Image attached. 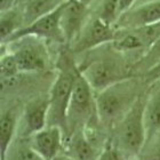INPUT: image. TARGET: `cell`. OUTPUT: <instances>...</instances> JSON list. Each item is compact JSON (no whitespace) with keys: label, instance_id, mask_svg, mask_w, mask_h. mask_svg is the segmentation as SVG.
<instances>
[{"label":"cell","instance_id":"1","mask_svg":"<svg viewBox=\"0 0 160 160\" xmlns=\"http://www.w3.org/2000/svg\"><path fill=\"white\" fill-rule=\"evenodd\" d=\"M80 56L82 58L77 61L78 69L96 94L122 80L136 77L127 57L114 49L111 43Z\"/></svg>","mask_w":160,"mask_h":160},{"label":"cell","instance_id":"2","mask_svg":"<svg viewBox=\"0 0 160 160\" xmlns=\"http://www.w3.org/2000/svg\"><path fill=\"white\" fill-rule=\"evenodd\" d=\"M79 73L77 60L68 46L61 50L56 60V73L50 83L48 126H58L68 132V109L76 79Z\"/></svg>","mask_w":160,"mask_h":160},{"label":"cell","instance_id":"3","mask_svg":"<svg viewBox=\"0 0 160 160\" xmlns=\"http://www.w3.org/2000/svg\"><path fill=\"white\" fill-rule=\"evenodd\" d=\"M144 86L148 85L141 77H132L97 93V113L101 125L113 129L145 94L148 88L144 89Z\"/></svg>","mask_w":160,"mask_h":160},{"label":"cell","instance_id":"4","mask_svg":"<svg viewBox=\"0 0 160 160\" xmlns=\"http://www.w3.org/2000/svg\"><path fill=\"white\" fill-rule=\"evenodd\" d=\"M144 103L145 94L138 98L132 110L113 128V138L111 141L127 160L138 157L147 142Z\"/></svg>","mask_w":160,"mask_h":160},{"label":"cell","instance_id":"5","mask_svg":"<svg viewBox=\"0 0 160 160\" xmlns=\"http://www.w3.org/2000/svg\"><path fill=\"white\" fill-rule=\"evenodd\" d=\"M98 123L101 122L97 113L96 93L79 71L68 109V132L65 140L76 130L95 129Z\"/></svg>","mask_w":160,"mask_h":160},{"label":"cell","instance_id":"6","mask_svg":"<svg viewBox=\"0 0 160 160\" xmlns=\"http://www.w3.org/2000/svg\"><path fill=\"white\" fill-rule=\"evenodd\" d=\"M17 61L21 72L43 73L50 67V54L46 41L33 36H25L8 43H1Z\"/></svg>","mask_w":160,"mask_h":160},{"label":"cell","instance_id":"7","mask_svg":"<svg viewBox=\"0 0 160 160\" xmlns=\"http://www.w3.org/2000/svg\"><path fill=\"white\" fill-rule=\"evenodd\" d=\"M116 33L117 29L114 25L104 22L98 16L92 14L89 21L81 30L77 39L68 47L74 56H80L89 50L111 43L116 38Z\"/></svg>","mask_w":160,"mask_h":160},{"label":"cell","instance_id":"8","mask_svg":"<svg viewBox=\"0 0 160 160\" xmlns=\"http://www.w3.org/2000/svg\"><path fill=\"white\" fill-rule=\"evenodd\" d=\"M49 95L40 94L28 101L23 105L21 114L18 134L22 138H30L32 135L48 126Z\"/></svg>","mask_w":160,"mask_h":160},{"label":"cell","instance_id":"9","mask_svg":"<svg viewBox=\"0 0 160 160\" xmlns=\"http://www.w3.org/2000/svg\"><path fill=\"white\" fill-rule=\"evenodd\" d=\"M92 7L79 0H65L61 6V28L65 45L70 46L80 34L92 16Z\"/></svg>","mask_w":160,"mask_h":160},{"label":"cell","instance_id":"10","mask_svg":"<svg viewBox=\"0 0 160 160\" xmlns=\"http://www.w3.org/2000/svg\"><path fill=\"white\" fill-rule=\"evenodd\" d=\"M61 6L58 8H56L54 12L40 17L39 20L34 21L33 23L23 28L15 36L10 38L6 43L18 39L21 37L33 36V37L45 40L46 42L49 41V42L65 45L63 31H62V28H61Z\"/></svg>","mask_w":160,"mask_h":160},{"label":"cell","instance_id":"11","mask_svg":"<svg viewBox=\"0 0 160 160\" xmlns=\"http://www.w3.org/2000/svg\"><path fill=\"white\" fill-rule=\"evenodd\" d=\"M31 145L46 160H53L62 153L65 133L58 126H47L29 138Z\"/></svg>","mask_w":160,"mask_h":160},{"label":"cell","instance_id":"12","mask_svg":"<svg viewBox=\"0 0 160 160\" xmlns=\"http://www.w3.org/2000/svg\"><path fill=\"white\" fill-rule=\"evenodd\" d=\"M23 108L18 104L3 107L0 114V160L6 159L7 152L18 134V126Z\"/></svg>","mask_w":160,"mask_h":160},{"label":"cell","instance_id":"13","mask_svg":"<svg viewBox=\"0 0 160 160\" xmlns=\"http://www.w3.org/2000/svg\"><path fill=\"white\" fill-rule=\"evenodd\" d=\"M160 21V1L135 6L119 17L117 29H136Z\"/></svg>","mask_w":160,"mask_h":160},{"label":"cell","instance_id":"14","mask_svg":"<svg viewBox=\"0 0 160 160\" xmlns=\"http://www.w3.org/2000/svg\"><path fill=\"white\" fill-rule=\"evenodd\" d=\"M144 125L147 141L160 130V79L151 83L145 93Z\"/></svg>","mask_w":160,"mask_h":160},{"label":"cell","instance_id":"15","mask_svg":"<svg viewBox=\"0 0 160 160\" xmlns=\"http://www.w3.org/2000/svg\"><path fill=\"white\" fill-rule=\"evenodd\" d=\"M68 154L76 160H95L100 153L97 152L93 137L86 129H78L68 137Z\"/></svg>","mask_w":160,"mask_h":160},{"label":"cell","instance_id":"16","mask_svg":"<svg viewBox=\"0 0 160 160\" xmlns=\"http://www.w3.org/2000/svg\"><path fill=\"white\" fill-rule=\"evenodd\" d=\"M24 1V0H23ZM23 1L10 9L2 10L0 13V37L1 43H6L25 27L23 12Z\"/></svg>","mask_w":160,"mask_h":160},{"label":"cell","instance_id":"17","mask_svg":"<svg viewBox=\"0 0 160 160\" xmlns=\"http://www.w3.org/2000/svg\"><path fill=\"white\" fill-rule=\"evenodd\" d=\"M64 1L65 0H24L23 12L25 27L39 20L40 17L54 12Z\"/></svg>","mask_w":160,"mask_h":160},{"label":"cell","instance_id":"18","mask_svg":"<svg viewBox=\"0 0 160 160\" xmlns=\"http://www.w3.org/2000/svg\"><path fill=\"white\" fill-rule=\"evenodd\" d=\"M5 160H46L41 157L37 151L31 145L29 138H22V140L14 141L12 147L7 152Z\"/></svg>","mask_w":160,"mask_h":160},{"label":"cell","instance_id":"19","mask_svg":"<svg viewBox=\"0 0 160 160\" xmlns=\"http://www.w3.org/2000/svg\"><path fill=\"white\" fill-rule=\"evenodd\" d=\"M160 61V38L149 48L145 55L133 67L134 74L141 77Z\"/></svg>","mask_w":160,"mask_h":160},{"label":"cell","instance_id":"20","mask_svg":"<svg viewBox=\"0 0 160 160\" xmlns=\"http://www.w3.org/2000/svg\"><path fill=\"white\" fill-rule=\"evenodd\" d=\"M96 15L109 24L116 25L120 17L119 14V0H100L96 10L93 12Z\"/></svg>","mask_w":160,"mask_h":160},{"label":"cell","instance_id":"21","mask_svg":"<svg viewBox=\"0 0 160 160\" xmlns=\"http://www.w3.org/2000/svg\"><path fill=\"white\" fill-rule=\"evenodd\" d=\"M21 70L17 61L13 54L5 47L1 46V57H0V77L2 79H9L18 76Z\"/></svg>","mask_w":160,"mask_h":160},{"label":"cell","instance_id":"22","mask_svg":"<svg viewBox=\"0 0 160 160\" xmlns=\"http://www.w3.org/2000/svg\"><path fill=\"white\" fill-rule=\"evenodd\" d=\"M138 158L140 160H160V130L145 142Z\"/></svg>","mask_w":160,"mask_h":160},{"label":"cell","instance_id":"23","mask_svg":"<svg viewBox=\"0 0 160 160\" xmlns=\"http://www.w3.org/2000/svg\"><path fill=\"white\" fill-rule=\"evenodd\" d=\"M95 160H127L123 157V154L118 150L116 145L112 143L111 140H108V142L101 149L100 153Z\"/></svg>","mask_w":160,"mask_h":160},{"label":"cell","instance_id":"24","mask_svg":"<svg viewBox=\"0 0 160 160\" xmlns=\"http://www.w3.org/2000/svg\"><path fill=\"white\" fill-rule=\"evenodd\" d=\"M141 78L144 80V82L147 83L148 87L150 86L151 83L154 82L156 80L160 79V61L156 65L151 68L150 70H148L144 74L141 76Z\"/></svg>","mask_w":160,"mask_h":160},{"label":"cell","instance_id":"25","mask_svg":"<svg viewBox=\"0 0 160 160\" xmlns=\"http://www.w3.org/2000/svg\"><path fill=\"white\" fill-rule=\"evenodd\" d=\"M137 0H119V14L120 16L126 12L135 7Z\"/></svg>","mask_w":160,"mask_h":160},{"label":"cell","instance_id":"26","mask_svg":"<svg viewBox=\"0 0 160 160\" xmlns=\"http://www.w3.org/2000/svg\"><path fill=\"white\" fill-rule=\"evenodd\" d=\"M23 0H0V10H7L20 5Z\"/></svg>","mask_w":160,"mask_h":160},{"label":"cell","instance_id":"27","mask_svg":"<svg viewBox=\"0 0 160 160\" xmlns=\"http://www.w3.org/2000/svg\"><path fill=\"white\" fill-rule=\"evenodd\" d=\"M53 160H76V159H73V158L71 157V156H69L68 153H61L56 158H54Z\"/></svg>","mask_w":160,"mask_h":160},{"label":"cell","instance_id":"28","mask_svg":"<svg viewBox=\"0 0 160 160\" xmlns=\"http://www.w3.org/2000/svg\"><path fill=\"white\" fill-rule=\"evenodd\" d=\"M156 1H160V0H137L135 6H140V5H144V3H149V2H156Z\"/></svg>","mask_w":160,"mask_h":160},{"label":"cell","instance_id":"29","mask_svg":"<svg viewBox=\"0 0 160 160\" xmlns=\"http://www.w3.org/2000/svg\"><path fill=\"white\" fill-rule=\"evenodd\" d=\"M79 1H81L82 3H85V5H87V6L92 7L93 6V3L96 1V0H79Z\"/></svg>","mask_w":160,"mask_h":160},{"label":"cell","instance_id":"30","mask_svg":"<svg viewBox=\"0 0 160 160\" xmlns=\"http://www.w3.org/2000/svg\"><path fill=\"white\" fill-rule=\"evenodd\" d=\"M130 160H140V158L136 157V158H133V159H130Z\"/></svg>","mask_w":160,"mask_h":160}]
</instances>
